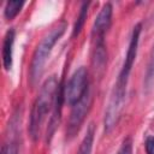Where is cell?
Listing matches in <instances>:
<instances>
[{
  "instance_id": "obj_1",
  "label": "cell",
  "mask_w": 154,
  "mask_h": 154,
  "mask_svg": "<svg viewBox=\"0 0 154 154\" xmlns=\"http://www.w3.org/2000/svg\"><path fill=\"white\" fill-rule=\"evenodd\" d=\"M142 31V24L137 23L131 32L130 36V42L129 47L125 54V59L123 61L122 69L118 73L117 81L114 83L113 90L111 93V97L105 112V119H103V125H105V131L109 132L113 128L117 126L122 112L124 108V102H125V95H126V87L129 82V76L132 70L136 55H137V49H138V42H140V35Z\"/></svg>"
},
{
  "instance_id": "obj_2",
  "label": "cell",
  "mask_w": 154,
  "mask_h": 154,
  "mask_svg": "<svg viewBox=\"0 0 154 154\" xmlns=\"http://www.w3.org/2000/svg\"><path fill=\"white\" fill-rule=\"evenodd\" d=\"M59 84L60 83L58 82L57 76L52 75L41 85V89L32 103L29 118V135L32 141H37L40 138L47 114H49V112H53Z\"/></svg>"
},
{
  "instance_id": "obj_3",
  "label": "cell",
  "mask_w": 154,
  "mask_h": 154,
  "mask_svg": "<svg viewBox=\"0 0 154 154\" xmlns=\"http://www.w3.org/2000/svg\"><path fill=\"white\" fill-rule=\"evenodd\" d=\"M66 29H67L66 22H64V20L59 22L55 26H53L49 30V32H47L43 36L41 42L37 45V47L32 54V59H31L30 69H29V82L31 85H35L38 82V79L41 78V76L45 71L46 61H47L53 47L60 40V37L64 35Z\"/></svg>"
},
{
  "instance_id": "obj_4",
  "label": "cell",
  "mask_w": 154,
  "mask_h": 154,
  "mask_svg": "<svg viewBox=\"0 0 154 154\" xmlns=\"http://www.w3.org/2000/svg\"><path fill=\"white\" fill-rule=\"evenodd\" d=\"M89 90L88 71L84 66L78 67L64 85V100L70 106L76 105Z\"/></svg>"
},
{
  "instance_id": "obj_5",
  "label": "cell",
  "mask_w": 154,
  "mask_h": 154,
  "mask_svg": "<svg viewBox=\"0 0 154 154\" xmlns=\"http://www.w3.org/2000/svg\"><path fill=\"white\" fill-rule=\"evenodd\" d=\"M91 102H93V96H91L90 91L88 90L87 94L83 96V99L72 106L69 123H67V128H66V134H67L69 138L75 137L76 134L78 132V130H79L81 125L83 124L89 109L91 108Z\"/></svg>"
},
{
  "instance_id": "obj_6",
  "label": "cell",
  "mask_w": 154,
  "mask_h": 154,
  "mask_svg": "<svg viewBox=\"0 0 154 154\" xmlns=\"http://www.w3.org/2000/svg\"><path fill=\"white\" fill-rule=\"evenodd\" d=\"M112 13H113L112 5L109 2H106L100 10L99 14L96 16L93 28H91V36L95 43L105 42V35L108 31L111 23H112Z\"/></svg>"
},
{
  "instance_id": "obj_7",
  "label": "cell",
  "mask_w": 154,
  "mask_h": 154,
  "mask_svg": "<svg viewBox=\"0 0 154 154\" xmlns=\"http://www.w3.org/2000/svg\"><path fill=\"white\" fill-rule=\"evenodd\" d=\"M14 37H16V31L14 29H8L5 34L4 42H2V65L5 70H10L12 66V60H13V43H14Z\"/></svg>"
},
{
  "instance_id": "obj_8",
  "label": "cell",
  "mask_w": 154,
  "mask_h": 154,
  "mask_svg": "<svg viewBox=\"0 0 154 154\" xmlns=\"http://www.w3.org/2000/svg\"><path fill=\"white\" fill-rule=\"evenodd\" d=\"M94 135H95V128L94 124H90L87 129V132L79 144L77 154H91L93 143H94Z\"/></svg>"
},
{
  "instance_id": "obj_9",
  "label": "cell",
  "mask_w": 154,
  "mask_h": 154,
  "mask_svg": "<svg viewBox=\"0 0 154 154\" xmlns=\"http://www.w3.org/2000/svg\"><path fill=\"white\" fill-rule=\"evenodd\" d=\"M89 2H83L82 6H81V10H79V13L76 18V22L73 24V28H72V37H77L83 26H84V23H85V19L88 17V8H89Z\"/></svg>"
},
{
  "instance_id": "obj_10",
  "label": "cell",
  "mask_w": 154,
  "mask_h": 154,
  "mask_svg": "<svg viewBox=\"0 0 154 154\" xmlns=\"http://www.w3.org/2000/svg\"><path fill=\"white\" fill-rule=\"evenodd\" d=\"M24 1H7L4 10V16L6 19H13L22 10Z\"/></svg>"
},
{
  "instance_id": "obj_11",
  "label": "cell",
  "mask_w": 154,
  "mask_h": 154,
  "mask_svg": "<svg viewBox=\"0 0 154 154\" xmlns=\"http://www.w3.org/2000/svg\"><path fill=\"white\" fill-rule=\"evenodd\" d=\"M154 82V47L150 54V59L147 66V71H146V78H144V83H146V88H150L152 84Z\"/></svg>"
},
{
  "instance_id": "obj_12",
  "label": "cell",
  "mask_w": 154,
  "mask_h": 154,
  "mask_svg": "<svg viewBox=\"0 0 154 154\" xmlns=\"http://www.w3.org/2000/svg\"><path fill=\"white\" fill-rule=\"evenodd\" d=\"M117 154H132V141L130 137H126L122 142V146L118 149Z\"/></svg>"
},
{
  "instance_id": "obj_13",
  "label": "cell",
  "mask_w": 154,
  "mask_h": 154,
  "mask_svg": "<svg viewBox=\"0 0 154 154\" xmlns=\"http://www.w3.org/2000/svg\"><path fill=\"white\" fill-rule=\"evenodd\" d=\"M146 150L147 154H154V137H149L146 141Z\"/></svg>"
}]
</instances>
